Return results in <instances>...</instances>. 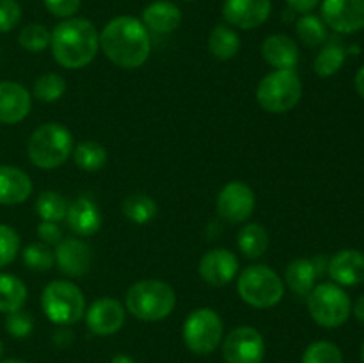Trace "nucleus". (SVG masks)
I'll use <instances>...</instances> for the list:
<instances>
[{
  "label": "nucleus",
  "instance_id": "obj_1",
  "mask_svg": "<svg viewBox=\"0 0 364 363\" xmlns=\"http://www.w3.org/2000/svg\"><path fill=\"white\" fill-rule=\"evenodd\" d=\"M100 46L116 66L134 70L148 60L151 38L146 25L135 16H116L100 32Z\"/></svg>",
  "mask_w": 364,
  "mask_h": 363
},
{
  "label": "nucleus",
  "instance_id": "obj_2",
  "mask_svg": "<svg viewBox=\"0 0 364 363\" xmlns=\"http://www.w3.org/2000/svg\"><path fill=\"white\" fill-rule=\"evenodd\" d=\"M57 63L68 70H78L92 63L100 48V34L87 18L71 16L55 25L50 39Z\"/></svg>",
  "mask_w": 364,
  "mask_h": 363
},
{
  "label": "nucleus",
  "instance_id": "obj_3",
  "mask_svg": "<svg viewBox=\"0 0 364 363\" xmlns=\"http://www.w3.org/2000/svg\"><path fill=\"white\" fill-rule=\"evenodd\" d=\"M124 302L134 317L146 322H156L173 313L176 306V294L166 281L142 280L128 288Z\"/></svg>",
  "mask_w": 364,
  "mask_h": 363
},
{
  "label": "nucleus",
  "instance_id": "obj_4",
  "mask_svg": "<svg viewBox=\"0 0 364 363\" xmlns=\"http://www.w3.org/2000/svg\"><path fill=\"white\" fill-rule=\"evenodd\" d=\"M27 153L31 162L39 169H57L73 153V135L64 125L45 123L28 137Z\"/></svg>",
  "mask_w": 364,
  "mask_h": 363
},
{
  "label": "nucleus",
  "instance_id": "obj_5",
  "mask_svg": "<svg viewBox=\"0 0 364 363\" xmlns=\"http://www.w3.org/2000/svg\"><path fill=\"white\" fill-rule=\"evenodd\" d=\"M237 290L252 308H272L283 299L284 285L276 270L267 265H249L240 273Z\"/></svg>",
  "mask_w": 364,
  "mask_h": 363
},
{
  "label": "nucleus",
  "instance_id": "obj_6",
  "mask_svg": "<svg viewBox=\"0 0 364 363\" xmlns=\"http://www.w3.org/2000/svg\"><path fill=\"white\" fill-rule=\"evenodd\" d=\"M302 96V82L295 70H276L265 75L256 89L262 109L272 114H283L294 109Z\"/></svg>",
  "mask_w": 364,
  "mask_h": 363
},
{
  "label": "nucleus",
  "instance_id": "obj_7",
  "mask_svg": "<svg viewBox=\"0 0 364 363\" xmlns=\"http://www.w3.org/2000/svg\"><path fill=\"white\" fill-rule=\"evenodd\" d=\"M41 308L50 322L71 326L85 313V298L71 281L55 280L45 287L41 294Z\"/></svg>",
  "mask_w": 364,
  "mask_h": 363
},
{
  "label": "nucleus",
  "instance_id": "obj_8",
  "mask_svg": "<svg viewBox=\"0 0 364 363\" xmlns=\"http://www.w3.org/2000/svg\"><path fill=\"white\" fill-rule=\"evenodd\" d=\"M308 310L318 326L333 330L347 322L352 305L348 294L340 285L320 283L308 294Z\"/></svg>",
  "mask_w": 364,
  "mask_h": 363
},
{
  "label": "nucleus",
  "instance_id": "obj_9",
  "mask_svg": "<svg viewBox=\"0 0 364 363\" xmlns=\"http://www.w3.org/2000/svg\"><path fill=\"white\" fill-rule=\"evenodd\" d=\"M223 319L212 308H198L185 319L183 340L185 345L196 354H210L223 342Z\"/></svg>",
  "mask_w": 364,
  "mask_h": 363
},
{
  "label": "nucleus",
  "instance_id": "obj_10",
  "mask_svg": "<svg viewBox=\"0 0 364 363\" xmlns=\"http://www.w3.org/2000/svg\"><path fill=\"white\" fill-rule=\"evenodd\" d=\"M223 356L226 363H263L265 340L255 327H235L224 338Z\"/></svg>",
  "mask_w": 364,
  "mask_h": 363
},
{
  "label": "nucleus",
  "instance_id": "obj_11",
  "mask_svg": "<svg viewBox=\"0 0 364 363\" xmlns=\"http://www.w3.org/2000/svg\"><path fill=\"white\" fill-rule=\"evenodd\" d=\"M255 191L244 182H230L217 196V212L226 223H244L255 212Z\"/></svg>",
  "mask_w": 364,
  "mask_h": 363
},
{
  "label": "nucleus",
  "instance_id": "obj_12",
  "mask_svg": "<svg viewBox=\"0 0 364 363\" xmlns=\"http://www.w3.org/2000/svg\"><path fill=\"white\" fill-rule=\"evenodd\" d=\"M322 20L340 34L364 28V0H322Z\"/></svg>",
  "mask_w": 364,
  "mask_h": 363
},
{
  "label": "nucleus",
  "instance_id": "obj_13",
  "mask_svg": "<svg viewBox=\"0 0 364 363\" xmlns=\"http://www.w3.org/2000/svg\"><path fill=\"white\" fill-rule=\"evenodd\" d=\"M272 13V0H224L223 16L230 27L256 28L265 23Z\"/></svg>",
  "mask_w": 364,
  "mask_h": 363
},
{
  "label": "nucleus",
  "instance_id": "obj_14",
  "mask_svg": "<svg viewBox=\"0 0 364 363\" xmlns=\"http://www.w3.org/2000/svg\"><path fill=\"white\" fill-rule=\"evenodd\" d=\"M124 306L117 299L102 298L92 302L85 312V322L91 333L98 337H109L124 326Z\"/></svg>",
  "mask_w": 364,
  "mask_h": 363
},
{
  "label": "nucleus",
  "instance_id": "obj_15",
  "mask_svg": "<svg viewBox=\"0 0 364 363\" xmlns=\"http://www.w3.org/2000/svg\"><path fill=\"white\" fill-rule=\"evenodd\" d=\"M238 258L230 249L217 248L205 253L199 262V274L212 287H224L238 274Z\"/></svg>",
  "mask_w": 364,
  "mask_h": 363
},
{
  "label": "nucleus",
  "instance_id": "obj_16",
  "mask_svg": "<svg viewBox=\"0 0 364 363\" xmlns=\"http://www.w3.org/2000/svg\"><path fill=\"white\" fill-rule=\"evenodd\" d=\"M57 267L70 278L84 276L92 263V251L89 244L78 238H63L55 249Z\"/></svg>",
  "mask_w": 364,
  "mask_h": 363
},
{
  "label": "nucleus",
  "instance_id": "obj_17",
  "mask_svg": "<svg viewBox=\"0 0 364 363\" xmlns=\"http://www.w3.org/2000/svg\"><path fill=\"white\" fill-rule=\"evenodd\" d=\"M31 107V93L25 85L13 80L0 82V123H20L28 116Z\"/></svg>",
  "mask_w": 364,
  "mask_h": 363
},
{
  "label": "nucleus",
  "instance_id": "obj_18",
  "mask_svg": "<svg viewBox=\"0 0 364 363\" xmlns=\"http://www.w3.org/2000/svg\"><path fill=\"white\" fill-rule=\"evenodd\" d=\"M327 273L340 287H355L364 281V255L358 249H341L331 256Z\"/></svg>",
  "mask_w": 364,
  "mask_h": 363
},
{
  "label": "nucleus",
  "instance_id": "obj_19",
  "mask_svg": "<svg viewBox=\"0 0 364 363\" xmlns=\"http://www.w3.org/2000/svg\"><path fill=\"white\" fill-rule=\"evenodd\" d=\"M66 223L73 233L80 237H91L102 228V214L95 201L80 196L68 206Z\"/></svg>",
  "mask_w": 364,
  "mask_h": 363
},
{
  "label": "nucleus",
  "instance_id": "obj_20",
  "mask_svg": "<svg viewBox=\"0 0 364 363\" xmlns=\"http://www.w3.org/2000/svg\"><path fill=\"white\" fill-rule=\"evenodd\" d=\"M142 23L149 32L155 34H169L181 23V11L171 0H155L142 11Z\"/></svg>",
  "mask_w": 364,
  "mask_h": 363
},
{
  "label": "nucleus",
  "instance_id": "obj_21",
  "mask_svg": "<svg viewBox=\"0 0 364 363\" xmlns=\"http://www.w3.org/2000/svg\"><path fill=\"white\" fill-rule=\"evenodd\" d=\"M262 57L276 70H294L299 63V46L290 36L272 34L263 41Z\"/></svg>",
  "mask_w": 364,
  "mask_h": 363
},
{
  "label": "nucleus",
  "instance_id": "obj_22",
  "mask_svg": "<svg viewBox=\"0 0 364 363\" xmlns=\"http://www.w3.org/2000/svg\"><path fill=\"white\" fill-rule=\"evenodd\" d=\"M32 194V180L23 169L0 166V205H18Z\"/></svg>",
  "mask_w": 364,
  "mask_h": 363
},
{
  "label": "nucleus",
  "instance_id": "obj_23",
  "mask_svg": "<svg viewBox=\"0 0 364 363\" xmlns=\"http://www.w3.org/2000/svg\"><path fill=\"white\" fill-rule=\"evenodd\" d=\"M318 278L313 260L297 258L288 263L284 281L290 287V290L297 295H308L315 288V281Z\"/></svg>",
  "mask_w": 364,
  "mask_h": 363
},
{
  "label": "nucleus",
  "instance_id": "obj_24",
  "mask_svg": "<svg viewBox=\"0 0 364 363\" xmlns=\"http://www.w3.org/2000/svg\"><path fill=\"white\" fill-rule=\"evenodd\" d=\"M208 50L213 57L220 60L233 59L240 50V38L237 31L230 25H215L208 36Z\"/></svg>",
  "mask_w": 364,
  "mask_h": 363
},
{
  "label": "nucleus",
  "instance_id": "obj_25",
  "mask_svg": "<svg viewBox=\"0 0 364 363\" xmlns=\"http://www.w3.org/2000/svg\"><path fill=\"white\" fill-rule=\"evenodd\" d=\"M345 57H347V50H345L343 43L340 39H327L323 48L316 56L315 63H313V70L322 78L333 77L334 73L341 70Z\"/></svg>",
  "mask_w": 364,
  "mask_h": 363
},
{
  "label": "nucleus",
  "instance_id": "obj_26",
  "mask_svg": "<svg viewBox=\"0 0 364 363\" xmlns=\"http://www.w3.org/2000/svg\"><path fill=\"white\" fill-rule=\"evenodd\" d=\"M238 249L244 253V256L255 260L265 255L267 248H269V231L258 223L244 224L238 231L237 237Z\"/></svg>",
  "mask_w": 364,
  "mask_h": 363
},
{
  "label": "nucleus",
  "instance_id": "obj_27",
  "mask_svg": "<svg viewBox=\"0 0 364 363\" xmlns=\"http://www.w3.org/2000/svg\"><path fill=\"white\" fill-rule=\"evenodd\" d=\"M27 301V287L18 276L0 273V312L11 313L23 308Z\"/></svg>",
  "mask_w": 364,
  "mask_h": 363
},
{
  "label": "nucleus",
  "instance_id": "obj_28",
  "mask_svg": "<svg viewBox=\"0 0 364 363\" xmlns=\"http://www.w3.org/2000/svg\"><path fill=\"white\" fill-rule=\"evenodd\" d=\"M121 209H123L124 217L128 221L135 224H146L151 219H155L159 206H156L155 199L149 198L148 194L135 192V194H130L124 199Z\"/></svg>",
  "mask_w": 364,
  "mask_h": 363
},
{
  "label": "nucleus",
  "instance_id": "obj_29",
  "mask_svg": "<svg viewBox=\"0 0 364 363\" xmlns=\"http://www.w3.org/2000/svg\"><path fill=\"white\" fill-rule=\"evenodd\" d=\"M73 159L75 164L80 167L82 171L87 173H96V171L103 169L107 164V149L103 148L100 142L96 141H84L77 144L73 149Z\"/></svg>",
  "mask_w": 364,
  "mask_h": 363
},
{
  "label": "nucleus",
  "instance_id": "obj_30",
  "mask_svg": "<svg viewBox=\"0 0 364 363\" xmlns=\"http://www.w3.org/2000/svg\"><path fill=\"white\" fill-rule=\"evenodd\" d=\"M295 31H297L299 39L309 48H315L327 41V25L316 14H302L295 23Z\"/></svg>",
  "mask_w": 364,
  "mask_h": 363
},
{
  "label": "nucleus",
  "instance_id": "obj_31",
  "mask_svg": "<svg viewBox=\"0 0 364 363\" xmlns=\"http://www.w3.org/2000/svg\"><path fill=\"white\" fill-rule=\"evenodd\" d=\"M68 206L70 203L66 201L60 192L55 191H45L38 196L36 199V212L43 221H52V223H59V221L66 219Z\"/></svg>",
  "mask_w": 364,
  "mask_h": 363
},
{
  "label": "nucleus",
  "instance_id": "obj_32",
  "mask_svg": "<svg viewBox=\"0 0 364 363\" xmlns=\"http://www.w3.org/2000/svg\"><path fill=\"white\" fill-rule=\"evenodd\" d=\"M66 93V80L59 73H43L34 82V96L39 102H57Z\"/></svg>",
  "mask_w": 364,
  "mask_h": 363
},
{
  "label": "nucleus",
  "instance_id": "obj_33",
  "mask_svg": "<svg viewBox=\"0 0 364 363\" xmlns=\"http://www.w3.org/2000/svg\"><path fill=\"white\" fill-rule=\"evenodd\" d=\"M21 258L23 263L31 270H39V273H45L55 262V253L52 251L48 244L45 242H36V244H28L27 248L21 253Z\"/></svg>",
  "mask_w": 364,
  "mask_h": 363
},
{
  "label": "nucleus",
  "instance_id": "obj_34",
  "mask_svg": "<svg viewBox=\"0 0 364 363\" xmlns=\"http://www.w3.org/2000/svg\"><path fill=\"white\" fill-rule=\"evenodd\" d=\"M302 363H343V354L333 342L318 340L308 345L302 354Z\"/></svg>",
  "mask_w": 364,
  "mask_h": 363
},
{
  "label": "nucleus",
  "instance_id": "obj_35",
  "mask_svg": "<svg viewBox=\"0 0 364 363\" xmlns=\"http://www.w3.org/2000/svg\"><path fill=\"white\" fill-rule=\"evenodd\" d=\"M50 39H52V32L41 23L25 25L18 36V43L27 52H41L46 46H50Z\"/></svg>",
  "mask_w": 364,
  "mask_h": 363
},
{
  "label": "nucleus",
  "instance_id": "obj_36",
  "mask_svg": "<svg viewBox=\"0 0 364 363\" xmlns=\"http://www.w3.org/2000/svg\"><path fill=\"white\" fill-rule=\"evenodd\" d=\"M20 253V235L7 224H0V269L9 265Z\"/></svg>",
  "mask_w": 364,
  "mask_h": 363
},
{
  "label": "nucleus",
  "instance_id": "obj_37",
  "mask_svg": "<svg viewBox=\"0 0 364 363\" xmlns=\"http://www.w3.org/2000/svg\"><path fill=\"white\" fill-rule=\"evenodd\" d=\"M32 330H34V317L28 312H25L23 308L7 313L6 331L11 337L21 340V338H27L32 333Z\"/></svg>",
  "mask_w": 364,
  "mask_h": 363
},
{
  "label": "nucleus",
  "instance_id": "obj_38",
  "mask_svg": "<svg viewBox=\"0 0 364 363\" xmlns=\"http://www.w3.org/2000/svg\"><path fill=\"white\" fill-rule=\"evenodd\" d=\"M21 20V6L18 0H0V34L11 32Z\"/></svg>",
  "mask_w": 364,
  "mask_h": 363
},
{
  "label": "nucleus",
  "instance_id": "obj_39",
  "mask_svg": "<svg viewBox=\"0 0 364 363\" xmlns=\"http://www.w3.org/2000/svg\"><path fill=\"white\" fill-rule=\"evenodd\" d=\"M46 11L57 18H71L78 13L82 0H43Z\"/></svg>",
  "mask_w": 364,
  "mask_h": 363
},
{
  "label": "nucleus",
  "instance_id": "obj_40",
  "mask_svg": "<svg viewBox=\"0 0 364 363\" xmlns=\"http://www.w3.org/2000/svg\"><path fill=\"white\" fill-rule=\"evenodd\" d=\"M38 237L39 241L45 242V244H59L63 241V230L57 223H52V221H43L41 224H38Z\"/></svg>",
  "mask_w": 364,
  "mask_h": 363
},
{
  "label": "nucleus",
  "instance_id": "obj_41",
  "mask_svg": "<svg viewBox=\"0 0 364 363\" xmlns=\"http://www.w3.org/2000/svg\"><path fill=\"white\" fill-rule=\"evenodd\" d=\"M322 0H287L288 7H290L294 13H301V14H308L315 9L316 6H320Z\"/></svg>",
  "mask_w": 364,
  "mask_h": 363
},
{
  "label": "nucleus",
  "instance_id": "obj_42",
  "mask_svg": "<svg viewBox=\"0 0 364 363\" xmlns=\"http://www.w3.org/2000/svg\"><path fill=\"white\" fill-rule=\"evenodd\" d=\"M52 340H53V344L59 345V347H70L75 340V335H73V331L68 330L66 326H63L60 330H57L55 333H53Z\"/></svg>",
  "mask_w": 364,
  "mask_h": 363
},
{
  "label": "nucleus",
  "instance_id": "obj_43",
  "mask_svg": "<svg viewBox=\"0 0 364 363\" xmlns=\"http://www.w3.org/2000/svg\"><path fill=\"white\" fill-rule=\"evenodd\" d=\"M354 315H355V319L359 320V322L364 324V294L361 295V298L358 299V301H355V305H354Z\"/></svg>",
  "mask_w": 364,
  "mask_h": 363
},
{
  "label": "nucleus",
  "instance_id": "obj_44",
  "mask_svg": "<svg viewBox=\"0 0 364 363\" xmlns=\"http://www.w3.org/2000/svg\"><path fill=\"white\" fill-rule=\"evenodd\" d=\"M355 91L359 93V96L364 100V66L355 73Z\"/></svg>",
  "mask_w": 364,
  "mask_h": 363
},
{
  "label": "nucleus",
  "instance_id": "obj_45",
  "mask_svg": "<svg viewBox=\"0 0 364 363\" xmlns=\"http://www.w3.org/2000/svg\"><path fill=\"white\" fill-rule=\"evenodd\" d=\"M110 363H135L134 358L128 354H116L112 359H110Z\"/></svg>",
  "mask_w": 364,
  "mask_h": 363
},
{
  "label": "nucleus",
  "instance_id": "obj_46",
  "mask_svg": "<svg viewBox=\"0 0 364 363\" xmlns=\"http://www.w3.org/2000/svg\"><path fill=\"white\" fill-rule=\"evenodd\" d=\"M0 363H27V362H23V359H18V358H9V359H2Z\"/></svg>",
  "mask_w": 364,
  "mask_h": 363
},
{
  "label": "nucleus",
  "instance_id": "obj_47",
  "mask_svg": "<svg viewBox=\"0 0 364 363\" xmlns=\"http://www.w3.org/2000/svg\"><path fill=\"white\" fill-rule=\"evenodd\" d=\"M2 354H4V344L2 340H0V358H2Z\"/></svg>",
  "mask_w": 364,
  "mask_h": 363
},
{
  "label": "nucleus",
  "instance_id": "obj_48",
  "mask_svg": "<svg viewBox=\"0 0 364 363\" xmlns=\"http://www.w3.org/2000/svg\"><path fill=\"white\" fill-rule=\"evenodd\" d=\"M361 359H363V363H364V344H363V347H361Z\"/></svg>",
  "mask_w": 364,
  "mask_h": 363
},
{
  "label": "nucleus",
  "instance_id": "obj_49",
  "mask_svg": "<svg viewBox=\"0 0 364 363\" xmlns=\"http://www.w3.org/2000/svg\"><path fill=\"white\" fill-rule=\"evenodd\" d=\"M183 2H196V0H183Z\"/></svg>",
  "mask_w": 364,
  "mask_h": 363
}]
</instances>
